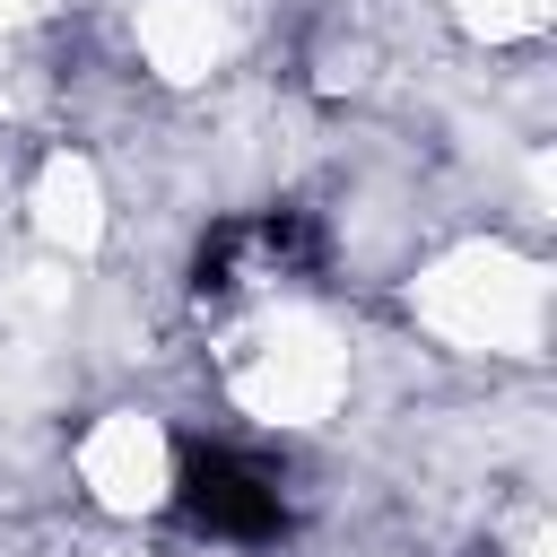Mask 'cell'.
<instances>
[{"label":"cell","instance_id":"7a4b0ae2","mask_svg":"<svg viewBox=\"0 0 557 557\" xmlns=\"http://www.w3.org/2000/svg\"><path fill=\"white\" fill-rule=\"evenodd\" d=\"M470 557H496V548H470Z\"/></svg>","mask_w":557,"mask_h":557},{"label":"cell","instance_id":"6da1fadb","mask_svg":"<svg viewBox=\"0 0 557 557\" xmlns=\"http://www.w3.org/2000/svg\"><path fill=\"white\" fill-rule=\"evenodd\" d=\"M174 513L191 522V540L270 548V540H287V522H296V496H287V470H278L270 453L183 444V461H174Z\"/></svg>","mask_w":557,"mask_h":557}]
</instances>
